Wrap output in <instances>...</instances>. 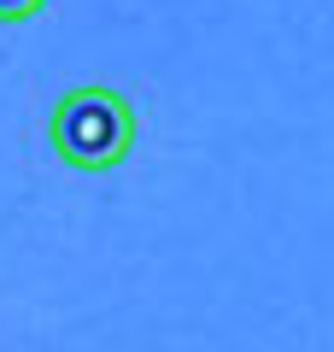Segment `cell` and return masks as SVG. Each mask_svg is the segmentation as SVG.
<instances>
[{"mask_svg":"<svg viewBox=\"0 0 334 352\" xmlns=\"http://www.w3.org/2000/svg\"><path fill=\"white\" fill-rule=\"evenodd\" d=\"M47 147L59 153V164L82 176H106L135 153V106L124 88L82 82L65 88L59 106L47 112Z\"/></svg>","mask_w":334,"mask_h":352,"instance_id":"1","label":"cell"},{"mask_svg":"<svg viewBox=\"0 0 334 352\" xmlns=\"http://www.w3.org/2000/svg\"><path fill=\"white\" fill-rule=\"evenodd\" d=\"M47 12V0H0V24H30Z\"/></svg>","mask_w":334,"mask_h":352,"instance_id":"2","label":"cell"}]
</instances>
